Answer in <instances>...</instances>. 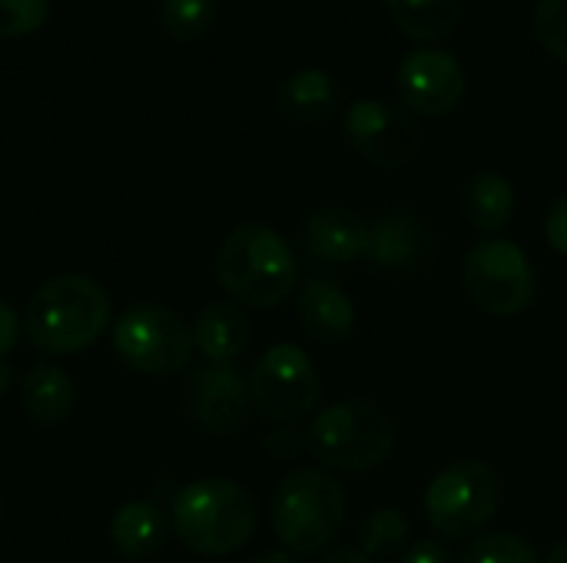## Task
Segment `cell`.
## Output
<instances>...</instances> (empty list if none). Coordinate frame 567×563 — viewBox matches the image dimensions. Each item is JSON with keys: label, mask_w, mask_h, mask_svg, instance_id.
<instances>
[{"label": "cell", "mask_w": 567, "mask_h": 563, "mask_svg": "<svg viewBox=\"0 0 567 563\" xmlns=\"http://www.w3.org/2000/svg\"><path fill=\"white\" fill-rule=\"evenodd\" d=\"M216 279L236 305L279 309L299 292V256L266 222H239L216 249Z\"/></svg>", "instance_id": "cell-1"}, {"label": "cell", "mask_w": 567, "mask_h": 563, "mask_svg": "<svg viewBox=\"0 0 567 563\" xmlns=\"http://www.w3.org/2000/svg\"><path fill=\"white\" fill-rule=\"evenodd\" d=\"M113 325L106 289L80 272L40 282L23 312V332L47 355H83Z\"/></svg>", "instance_id": "cell-2"}, {"label": "cell", "mask_w": 567, "mask_h": 563, "mask_svg": "<svg viewBox=\"0 0 567 563\" xmlns=\"http://www.w3.org/2000/svg\"><path fill=\"white\" fill-rule=\"evenodd\" d=\"M173 538L196 557H229L243 551L256 528V501L252 494L229 478H199L189 481L169 511Z\"/></svg>", "instance_id": "cell-3"}, {"label": "cell", "mask_w": 567, "mask_h": 563, "mask_svg": "<svg viewBox=\"0 0 567 563\" xmlns=\"http://www.w3.org/2000/svg\"><path fill=\"white\" fill-rule=\"evenodd\" d=\"M346 518V488L326 468H296L272 491V534L292 557H316L329 551L342 534Z\"/></svg>", "instance_id": "cell-4"}, {"label": "cell", "mask_w": 567, "mask_h": 563, "mask_svg": "<svg viewBox=\"0 0 567 563\" xmlns=\"http://www.w3.org/2000/svg\"><path fill=\"white\" fill-rule=\"evenodd\" d=\"M302 438L306 451L326 471L365 475L389 461L395 448V421L382 405L369 398H349L316 411Z\"/></svg>", "instance_id": "cell-5"}, {"label": "cell", "mask_w": 567, "mask_h": 563, "mask_svg": "<svg viewBox=\"0 0 567 563\" xmlns=\"http://www.w3.org/2000/svg\"><path fill=\"white\" fill-rule=\"evenodd\" d=\"M110 345L130 372L146 378H169L186 372L196 352L193 325H186L179 312L153 302H140L120 312L110 332Z\"/></svg>", "instance_id": "cell-6"}, {"label": "cell", "mask_w": 567, "mask_h": 563, "mask_svg": "<svg viewBox=\"0 0 567 563\" xmlns=\"http://www.w3.org/2000/svg\"><path fill=\"white\" fill-rule=\"evenodd\" d=\"M502 504V478L488 461L462 458L439 471L425 491V518L435 534L449 541H472L485 534Z\"/></svg>", "instance_id": "cell-7"}, {"label": "cell", "mask_w": 567, "mask_h": 563, "mask_svg": "<svg viewBox=\"0 0 567 563\" xmlns=\"http://www.w3.org/2000/svg\"><path fill=\"white\" fill-rule=\"evenodd\" d=\"M458 279L475 309L495 319L522 315L538 295V269L532 256L502 236L475 242L462 259Z\"/></svg>", "instance_id": "cell-8"}, {"label": "cell", "mask_w": 567, "mask_h": 563, "mask_svg": "<svg viewBox=\"0 0 567 563\" xmlns=\"http://www.w3.org/2000/svg\"><path fill=\"white\" fill-rule=\"evenodd\" d=\"M252 408L276 425H296L309 418L322 398V378L316 362L292 342L266 348L249 372Z\"/></svg>", "instance_id": "cell-9"}, {"label": "cell", "mask_w": 567, "mask_h": 563, "mask_svg": "<svg viewBox=\"0 0 567 563\" xmlns=\"http://www.w3.org/2000/svg\"><path fill=\"white\" fill-rule=\"evenodd\" d=\"M342 136L362 159H369L379 169L409 166L425 143V133L415 113H409L405 106L375 100V96L355 100L346 110Z\"/></svg>", "instance_id": "cell-10"}, {"label": "cell", "mask_w": 567, "mask_h": 563, "mask_svg": "<svg viewBox=\"0 0 567 563\" xmlns=\"http://www.w3.org/2000/svg\"><path fill=\"white\" fill-rule=\"evenodd\" d=\"M183 415L203 435H236L252 411L249 378H243L233 365L203 362L189 368L183 382Z\"/></svg>", "instance_id": "cell-11"}, {"label": "cell", "mask_w": 567, "mask_h": 563, "mask_svg": "<svg viewBox=\"0 0 567 563\" xmlns=\"http://www.w3.org/2000/svg\"><path fill=\"white\" fill-rule=\"evenodd\" d=\"M395 90L409 113L445 116L465 96V66L445 46H415L399 63Z\"/></svg>", "instance_id": "cell-12"}, {"label": "cell", "mask_w": 567, "mask_h": 563, "mask_svg": "<svg viewBox=\"0 0 567 563\" xmlns=\"http://www.w3.org/2000/svg\"><path fill=\"white\" fill-rule=\"evenodd\" d=\"M372 269L385 275H412L432 259V236L415 212L392 209L369 222V256Z\"/></svg>", "instance_id": "cell-13"}, {"label": "cell", "mask_w": 567, "mask_h": 563, "mask_svg": "<svg viewBox=\"0 0 567 563\" xmlns=\"http://www.w3.org/2000/svg\"><path fill=\"white\" fill-rule=\"evenodd\" d=\"M299 239L316 265H349L369 256V222L342 206L312 209L299 229Z\"/></svg>", "instance_id": "cell-14"}, {"label": "cell", "mask_w": 567, "mask_h": 563, "mask_svg": "<svg viewBox=\"0 0 567 563\" xmlns=\"http://www.w3.org/2000/svg\"><path fill=\"white\" fill-rule=\"evenodd\" d=\"M296 315L309 338L322 345H342L352 338L359 312L342 285L322 275H309L296 292Z\"/></svg>", "instance_id": "cell-15"}, {"label": "cell", "mask_w": 567, "mask_h": 563, "mask_svg": "<svg viewBox=\"0 0 567 563\" xmlns=\"http://www.w3.org/2000/svg\"><path fill=\"white\" fill-rule=\"evenodd\" d=\"M342 103L339 80L322 66H302L289 73L276 90V106L296 126H322Z\"/></svg>", "instance_id": "cell-16"}, {"label": "cell", "mask_w": 567, "mask_h": 563, "mask_svg": "<svg viewBox=\"0 0 567 563\" xmlns=\"http://www.w3.org/2000/svg\"><path fill=\"white\" fill-rule=\"evenodd\" d=\"M173 534L166 511L156 501H126L110 518V548L123 561H150L156 557Z\"/></svg>", "instance_id": "cell-17"}, {"label": "cell", "mask_w": 567, "mask_h": 563, "mask_svg": "<svg viewBox=\"0 0 567 563\" xmlns=\"http://www.w3.org/2000/svg\"><path fill=\"white\" fill-rule=\"evenodd\" d=\"M249 342H252V325L236 302L219 299L199 309L193 322V345L203 355V362L233 365L239 355H246Z\"/></svg>", "instance_id": "cell-18"}, {"label": "cell", "mask_w": 567, "mask_h": 563, "mask_svg": "<svg viewBox=\"0 0 567 563\" xmlns=\"http://www.w3.org/2000/svg\"><path fill=\"white\" fill-rule=\"evenodd\" d=\"M20 408L33 428H56L76 408V385L60 365L37 362L20 382Z\"/></svg>", "instance_id": "cell-19"}, {"label": "cell", "mask_w": 567, "mask_h": 563, "mask_svg": "<svg viewBox=\"0 0 567 563\" xmlns=\"http://www.w3.org/2000/svg\"><path fill=\"white\" fill-rule=\"evenodd\" d=\"M515 209H518L515 186L498 169H478L462 186V212L472 229L485 232V239L505 232L515 219Z\"/></svg>", "instance_id": "cell-20"}, {"label": "cell", "mask_w": 567, "mask_h": 563, "mask_svg": "<svg viewBox=\"0 0 567 563\" xmlns=\"http://www.w3.org/2000/svg\"><path fill=\"white\" fill-rule=\"evenodd\" d=\"M385 7L395 27L422 46H435L462 23V0H385Z\"/></svg>", "instance_id": "cell-21"}, {"label": "cell", "mask_w": 567, "mask_h": 563, "mask_svg": "<svg viewBox=\"0 0 567 563\" xmlns=\"http://www.w3.org/2000/svg\"><path fill=\"white\" fill-rule=\"evenodd\" d=\"M412 521L399 508H375L362 524H359V551L365 557H389L399 554L409 544Z\"/></svg>", "instance_id": "cell-22"}, {"label": "cell", "mask_w": 567, "mask_h": 563, "mask_svg": "<svg viewBox=\"0 0 567 563\" xmlns=\"http://www.w3.org/2000/svg\"><path fill=\"white\" fill-rule=\"evenodd\" d=\"M462 563H545L535 544L512 531H488L468 541Z\"/></svg>", "instance_id": "cell-23"}, {"label": "cell", "mask_w": 567, "mask_h": 563, "mask_svg": "<svg viewBox=\"0 0 567 563\" xmlns=\"http://www.w3.org/2000/svg\"><path fill=\"white\" fill-rule=\"evenodd\" d=\"M216 20V0H163L159 3V27L176 43H189L203 37Z\"/></svg>", "instance_id": "cell-24"}, {"label": "cell", "mask_w": 567, "mask_h": 563, "mask_svg": "<svg viewBox=\"0 0 567 563\" xmlns=\"http://www.w3.org/2000/svg\"><path fill=\"white\" fill-rule=\"evenodd\" d=\"M532 27L542 50L567 66V0H538Z\"/></svg>", "instance_id": "cell-25"}, {"label": "cell", "mask_w": 567, "mask_h": 563, "mask_svg": "<svg viewBox=\"0 0 567 563\" xmlns=\"http://www.w3.org/2000/svg\"><path fill=\"white\" fill-rule=\"evenodd\" d=\"M50 20V0H0V40L37 33Z\"/></svg>", "instance_id": "cell-26"}, {"label": "cell", "mask_w": 567, "mask_h": 563, "mask_svg": "<svg viewBox=\"0 0 567 563\" xmlns=\"http://www.w3.org/2000/svg\"><path fill=\"white\" fill-rule=\"evenodd\" d=\"M542 232H545V242L548 249H555L558 256L567 259V192H561L548 212H545V222H542Z\"/></svg>", "instance_id": "cell-27"}, {"label": "cell", "mask_w": 567, "mask_h": 563, "mask_svg": "<svg viewBox=\"0 0 567 563\" xmlns=\"http://www.w3.org/2000/svg\"><path fill=\"white\" fill-rule=\"evenodd\" d=\"M399 563H455V554L442 541H435V538H419V541H412L405 548V554H402Z\"/></svg>", "instance_id": "cell-28"}, {"label": "cell", "mask_w": 567, "mask_h": 563, "mask_svg": "<svg viewBox=\"0 0 567 563\" xmlns=\"http://www.w3.org/2000/svg\"><path fill=\"white\" fill-rule=\"evenodd\" d=\"M17 342H20V315L7 299H0V362L17 348Z\"/></svg>", "instance_id": "cell-29"}, {"label": "cell", "mask_w": 567, "mask_h": 563, "mask_svg": "<svg viewBox=\"0 0 567 563\" xmlns=\"http://www.w3.org/2000/svg\"><path fill=\"white\" fill-rule=\"evenodd\" d=\"M319 563H375L372 557H365L359 548H336V551H329L326 557Z\"/></svg>", "instance_id": "cell-30"}, {"label": "cell", "mask_w": 567, "mask_h": 563, "mask_svg": "<svg viewBox=\"0 0 567 563\" xmlns=\"http://www.w3.org/2000/svg\"><path fill=\"white\" fill-rule=\"evenodd\" d=\"M252 563H299L289 551H266V554H259Z\"/></svg>", "instance_id": "cell-31"}, {"label": "cell", "mask_w": 567, "mask_h": 563, "mask_svg": "<svg viewBox=\"0 0 567 563\" xmlns=\"http://www.w3.org/2000/svg\"><path fill=\"white\" fill-rule=\"evenodd\" d=\"M545 563H567V541L555 544V548H551V554L545 557Z\"/></svg>", "instance_id": "cell-32"}, {"label": "cell", "mask_w": 567, "mask_h": 563, "mask_svg": "<svg viewBox=\"0 0 567 563\" xmlns=\"http://www.w3.org/2000/svg\"><path fill=\"white\" fill-rule=\"evenodd\" d=\"M0 518H3V498H0Z\"/></svg>", "instance_id": "cell-33"}, {"label": "cell", "mask_w": 567, "mask_h": 563, "mask_svg": "<svg viewBox=\"0 0 567 563\" xmlns=\"http://www.w3.org/2000/svg\"><path fill=\"white\" fill-rule=\"evenodd\" d=\"M359 3H362V0H359Z\"/></svg>", "instance_id": "cell-34"}]
</instances>
